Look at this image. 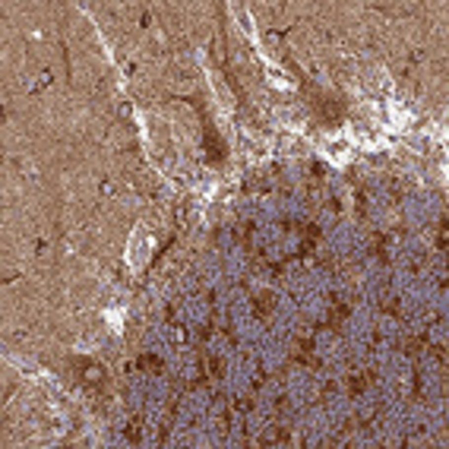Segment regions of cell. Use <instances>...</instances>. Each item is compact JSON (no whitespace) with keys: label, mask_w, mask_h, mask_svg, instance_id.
I'll return each mask as SVG.
<instances>
[{"label":"cell","mask_w":449,"mask_h":449,"mask_svg":"<svg viewBox=\"0 0 449 449\" xmlns=\"http://www.w3.org/2000/svg\"><path fill=\"white\" fill-rule=\"evenodd\" d=\"M139 367H152V370H158V361H155V358H139Z\"/></svg>","instance_id":"3957f363"},{"label":"cell","mask_w":449,"mask_h":449,"mask_svg":"<svg viewBox=\"0 0 449 449\" xmlns=\"http://www.w3.org/2000/svg\"><path fill=\"white\" fill-rule=\"evenodd\" d=\"M266 310H269V298L262 294V298H260V313H266Z\"/></svg>","instance_id":"277c9868"},{"label":"cell","mask_w":449,"mask_h":449,"mask_svg":"<svg viewBox=\"0 0 449 449\" xmlns=\"http://www.w3.org/2000/svg\"><path fill=\"white\" fill-rule=\"evenodd\" d=\"M316 114H320V120H326L329 127H336V120L342 117V105H338L336 98L320 95V98H316Z\"/></svg>","instance_id":"6da1fadb"},{"label":"cell","mask_w":449,"mask_h":449,"mask_svg":"<svg viewBox=\"0 0 449 449\" xmlns=\"http://www.w3.org/2000/svg\"><path fill=\"white\" fill-rule=\"evenodd\" d=\"M206 149H209V161H222L224 158V146L219 143V136H215V130L212 127H206Z\"/></svg>","instance_id":"7a4b0ae2"}]
</instances>
